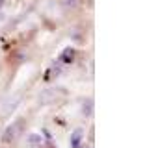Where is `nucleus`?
I'll return each instance as SVG.
<instances>
[{
  "label": "nucleus",
  "mask_w": 160,
  "mask_h": 148,
  "mask_svg": "<svg viewBox=\"0 0 160 148\" xmlns=\"http://www.w3.org/2000/svg\"><path fill=\"white\" fill-rule=\"evenodd\" d=\"M24 128H26L24 118L15 120L13 124H9V126L2 132V143H4V145H9L11 141H15V137H17L19 133H22V132H24Z\"/></svg>",
  "instance_id": "obj_1"
},
{
  "label": "nucleus",
  "mask_w": 160,
  "mask_h": 148,
  "mask_svg": "<svg viewBox=\"0 0 160 148\" xmlns=\"http://www.w3.org/2000/svg\"><path fill=\"white\" fill-rule=\"evenodd\" d=\"M60 95H62V91H56V89H47V91L41 95V104H50V102H54L56 98H60Z\"/></svg>",
  "instance_id": "obj_2"
},
{
  "label": "nucleus",
  "mask_w": 160,
  "mask_h": 148,
  "mask_svg": "<svg viewBox=\"0 0 160 148\" xmlns=\"http://www.w3.org/2000/svg\"><path fill=\"white\" fill-rule=\"evenodd\" d=\"M60 72H62L60 65H58V63H52V67H48V69H47V72H45V81L54 80L56 76H60Z\"/></svg>",
  "instance_id": "obj_3"
},
{
  "label": "nucleus",
  "mask_w": 160,
  "mask_h": 148,
  "mask_svg": "<svg viewBox=\"0 0 160 148\" xmlns=\"http://www.w3.org/2000/svg\"><path fill=\"white\" fill-rule=\"evenodd\" d=\"M75 59V48H65L62 54H60V63H73Z\"/></svg>",
  "instance_id": "obj_4"
},
{
  "label": "nucleus",
  "mask_w": 160,
  "mask_h": 148,
  "mask_svg": "<svg viewBox=\"0 0 160 148\" xmlns=\"http://www.w3.org/2000/svg\"><path fill=\"white\" fill-rule=\"evenodd\" d=\"M80 141H82V130H75L73 135H71V145H73V148L78 146Z\"/></svg>",
  "instance_id": "obj_5"
},
{
  "label": "nucleus",
  "mask_w": 160,
  "mask_h": 148,
  "mask_svg": "<svg viewBox=\"0 0 160 148\" xmlns=\"http://www.w3.org/2000/svg\"><path fill=\"white\" fill-rule=\"evenodd\" d=\"M91 108H93L91 100H86V104H84V108H82V109H84V115H86V117H89V115H91Z\"/></svg>",
  "instance_id": "obj_6"
},
{
  "label": "nucleus",
  "mask_w": 160,
  "mask_h": 148,
  "mask_svg": "<svg viewBox=\"0 0 160 148\" xmlns=\"http://www.w3.org/2000/svg\"><path fill=\"white\" fill-rule=\"evenodd\" d=\"M77 2H78V0H62V4H63L65 7H75Z\"/></svg>",
  "instance_id": "obj_7"
},
{
  "label": "nucleus",
  "mask_w": 160,
  "mask_h": 148,
  "mask_svg": "<svg viewBox=\"0 0 160 148\" xmlns=\"http://www.w3.org/2000/svg\"><path fill=\"white\" fill-rule=\"evenodd\" d=\"M30 143H34V145H39L41 143V137L39 135H30V139H28Z\"/></svg>",
  "instance_id": "obj_8"
},
{
  "label": "nucleus",
  "mask_w": 160,
  "mask_h": 148,
  "mask_svg": "<svg viewBox=\"0 0 160 148\" xmlns=\"http://www.w3.org/2000/svg\"><path fill=\"white\" fill-rule=\"evenodd\" d=\"M75 148H88V146H84V145H78V146H75Z\"/></svg>",
  "instance_id": "obj_9"
},
{
  "label": "nucleus",
  "mask_w": 160,
  "mask_h": 148,
  "mask_svg": "<svg viewBox=\"0 0 160 148\" xmlns=\"http://www.w3.org/2000/svg\"><path fill=\"white\" fill-rule=\"evenodd\" d=\"M2 4H4V0H0V7H2Z\"/></svg>",
  "instance_id": "obj_10"
}]
</instances>
